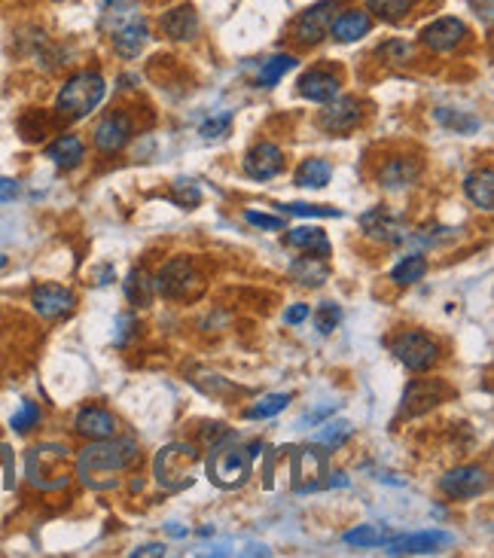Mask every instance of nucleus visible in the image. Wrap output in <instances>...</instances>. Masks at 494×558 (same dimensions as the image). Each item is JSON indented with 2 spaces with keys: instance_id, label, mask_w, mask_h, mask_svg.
Returning a JSON list of instances; mask_svg holds the SVG:
<instances>
[{
  "instance_id": "obj_41",
  "label": "nucleus",
  "mask_w": 494,
  "mask_h": 558,
  "mask_svg": "<svg viewBox=\"0 0 494 558\" xmlns=\"http://www.w3.org/2000/svg\"><path fill=\"white\" fill-rule=\"evenodd\" d=\"M339 324H342V308L336 306V302H324V306L315 312V330L321 333V336H330Z\"/></svg>"
},
{
  "instance_id": "obj_48",
  "label": "nucleus",
  "mask_w": 494,
  "mask_h": 558,
  "mask_svg": "<svg viewBox=\"0 0 494 558\" xmlns=\"http://www.w3.org/2000/svg\"><path fill=\"white\" fill-rule=\"evenodd\" d=\"M169 531H171V537H183V534H187V528H178V525H169Z\"/></svg>"
},
{
  "instance_id": "obj_24",
  "label": "nucleus",
  "mask_w": 494,
  "mask_h": 558,
  "mask_svg": "<svg viewBox=\"0 0 494 558\" xmlns=\"http://www.w3.org/2000/svg\"><path fill=\"white\" fill-rule=\"evenodd\" d=\"M299 95L315 105H326L339 95V77L326 74V70H308L299 77Z\"/></svg>"
},
{
  "instance_id": "obj_18",
  "label": "nucleus",
  "mask_w": 494,
  "mask_h": 558,
  "mask_svg": "<svg viewBox=\"0 0 494 558\" xmlns=\"http://www.w3.org/2000/svg\"><path fill=\"white\" fill-rule=\"evenodd\" d=\"M74 430L86 440H107V436H116V418L114 412L101 409V406H86V409L77 412L74 418Z\"/></svg>"
},
{
  "instance_id": "obj_14",
  "label": "nucleus",
  "mask_w": 494,
  "mask_h": 558,
  "mask_svg": "<svg viewBox=\"0 0 494 558\" xmlns=\"http://www.w3.org/2000/svg\"><path fill=\"white\" fill-rule=\"evenodd\" d=\"M455 544V537L445 531H418V534H409V537H394L388 540V553L390 555H430V553H440L443 546Z\"/></svg>"
},
{
  "instance_id": "obj_43",
  "label": "nucleus",
  "mask_w": 494,
  "mask_h": 558,
  "mask_svg": "<svg viewBox=\"0 0 494 558\" xmlns=\"http://www.w3.org/2000/svg\"><path fill=\"white\" fill-rule=\"evenodd\" d=\"M171 202H178L180 208H196L202 202V193L193 180H174V193H171Z\"/></svg>"
},
{
  "instance_id": "obj_13",
  "label": "nucleus",
  "mask_w": 494,
  "mask_h": 558,
  "mask_svg": "<svg viewBox=\"0 0 494 558\" xmlns=\"http://www.w3.org/2000/svg\"><path fill=\"white\" fill-rule=\"evenodd\" d=\"M242 169L251 180H272L284 171V153L275 143H257L242 159Z\"/></svg>"
},
{
  "instance_id": "obj_9",
  "label": "nucleus",
  "mask_w": 494,
  "mask_h": 558,
  "mask_svg": "<svg viewBox=\"0 0 494 558\" xmlns=\"http://www.w3.org/2000/svg\"><path fill=\"white\" fill-rule=\"evenodd\" d=\"M489 489V470L485 467H455L440 480V491L452 500H473Z\"/></svg>"
},
{
  "instance_id": "obj_46",
  "label": "nucleus",
  "mask_w": 494,
  "mask_h": 558,
  "mask_svg": "<svg viewBox=\"0 0 494 558\" xmlns=\"http://www.w3.org/2000/svg\"><path fill=\"white\" fill-rule=\"evenodd\" d=\"M15 196H19V180L0 178V202H13Z\"/></svg>"
},
{
  "instance_id": "obj_19",
  "label": "nucleus",
  "mask_w": 494,
  "mask_h": 558,
  "mask_svg": "<svg viewBox=\"0 0 494 558\" xmlns=\"http://www.w3.org/2000/svg\"><path fill=\"white\" fill-rule=\"evenodd\" d=\"M445 397V388L440 381H430V379H416L409 381L403 394V412L406 416H421V412L434 409L436 403H443Z\"/></svg>"
},
{
  "instance_id": "obj_35",
  "label": "nucleus",
  "mask_w": 494,
  "mask_h": 558,
  "mask_svg": "<svg viewBox=\"0 0 494 558\" xmlns=\"http://www.w3.org/2000/svg\"><path fill=\"white\" fill-rule=\"evenodd\" d=\"M290 400H293V394H269V397H262V400L253 403L251 409L244 412V418H247V421L275 418V416H281L287 406H290Z\"/></svg>"
},
{
  "instance_id": "obj_10",
  "label": "nucleus",
  "mask_w": 494,
  "mask_h": 558,
  "mask_svg": "<svg viewBox=\"0 0 494 558\" xmlns=\"http://www.w3.org/2000/svg\"><path fill=\"white\" fill-rule=\"evenodd\" d=\"M326 454L317 449V445H306V449H297L293 452V485H297L299 494H308V491H317L321 489V476H326Z\"/></svg>"
},
{
  "instance_id": "obj_32",
  "label": "nucleus",
  "mask_w": 494,
  "mask_h": 558,
  "mask_svg": "<svg viewBox=\"0 0 494 558\" xmlns=\"http://www.w3.org/2000/svg\"><path fill=\"white\" fill-rule=\"evenodd\" d=\"M293 68H297V59H293V55H272L269 61H262V68L257 74V86H262V89H272V86L281 83V77L290 74Z\"/></svg>"
},
{
  "instance_id": "obj_28",
  "label": "nucleus",
  "mask_w": 494,
  "mask_h": 558,
  "mask_svg": "<svg viewBox=\"0 0 494 558\" xmlns=\"http://www.w3.org/2000/svg\"><path fill=\"white\" fill-rule=\"evenodd\" d=\"M464 193L480 211H491L494 208V171L491 169L473 171L464 180Z\"/></svg>"
},
{
  "instance_id": "obj_8",
  "label": "nucleus",
  "mask_w": 494,
  "mask_h": 558,
  "mask_svg": "<svg viewBox=\"0 0 494 558\" xmlns=\"http://www.w3.org/2000/svg\"><path fill=\"white\" fill-rule=\"evenodd\" d=\"M339 0H317L315 6H308L306 13H299V19L293 22V40L302 46H315L330 34V22L336 19Z\"/></svg>"
},
{
  "instance_id": "obj_47",
  "label": "nucleus",
  "mask_w": 494,
  "mask_h": 558,
  "mask_svg": "<svg viewBox=\"0 0 494 558\" xmlns=\"http://www.w3.org/2000/svg\"><path fill=\"white\" fill-rule=\"evenodd\" d=\"M159 555H165V544H147L132 549V558H159Z\"/></svg>"
},
{
  "instance_id": "obj_30",
  "label": "nucleus",
  "mask_w": 494,
  "mask_h": 558,
  "mask_svg": "<svg viewBox=\"0 0 494 558\" xmlns=\"http://www.w3.org/2000/svg\"><path fill=\"white\" fill-rule=\"evenodd\" d=\"M330 178H333V169L326 159H306V162L297 169L293 183L302 189H324L326 183H330Z\"/></svg>"
},
{
  "instance_id": "obj_6",
  "label": "nucleus",
  "mask_w": 494,
  "mask_h": 558,
  "mask_svg": "<svg viewBox=\"0 0 494 558\" xmlns=\"http://www.w3.org/2000/svg\"><path fill=\"white\" fill-rule=\"evenodd\" d=\"M156 293H162L165 299H189L202 290V275L196 272L193 260L187 257H171L162 266V272L153 278Z\"/></svg>"
},
{
  "instance_id": "obj_4",
  "label": "nucleus",
  "mask_w": 494,
  "mask_h": 558,
  "mask_svg": "<svg viewBox=\"0 0 494 558\" xmlns=\"http://www.w3.org/2000/svg\"><path fill=\"white\" fill-rule=\"evenodd\" d=\"M196 467H198V452L189 443H169L153 461V476L159 482V489L165 491H183L189 489L196 480Z\"/></svg>"
},
{
  "instance_id": "obj_21",
  "label": "nucleus",
  "mask_w": 494,
  "mask_h": 558,
  "mask_svg": "<svg viewBox=\"0 0 494 558\" xmlns=\"http://www.w3.org/2000/svg\"><path fill=\"white\" fill-rule=\"evenodd\" d=\"M372 31V19L366 10H342L336 19L330 22V34L339 43H354V40L366 37Z\"/></svg>"
},
{
  "instance_id": "obj_22",
  "label": "nucleus",
  "mask_w": 494,
  "mask_h": 558,
  "mask_svg": "<svg viewBox=\"0 0 494 558\" xmlns=\"http://www.w3.org/2000/svg\"><path fill=\"white\" fill-rule=\"evenodd\" d=\"M284 244L293 247V251H302V253H312V257H333V244L326 238L324 229H315V226H299V229H290L284 235Z\"/></svg>"
},
{
  "instance_id": "obj_45",
  "label": "nucleus",
  "mask_w": 494,
  "mask_h": 558,
  "mask_svg": "<svg viewBox=\"0 0 494 558\" xmlns=\"http://www.w3.org/2000/svg\"><path fill=\"white\" fill-rule=\"evenodd\" d=\"M308 317V306L306 302H297V306H290L284 312V324H290V326H297V324H302Z\"/></svg>"
},
{
  "instance_id": "obj_17",
  "label": "nucleus",
  "mask_w": 494,
  "mask_h": 558,
  "mask_svg": "<svg viewBox=\"0 0 494 558\" xmlns=\"http://www.w3.org/2000/svg\"><path fill=\"white\" fill-rule=\"evenodd\" d=\"M95 147L101 150L105 156H114L119 150L129 143L132 138V123L125 119L123 114H114V116H105L98 125H95Z\"/></svg>"
},
{
  "instance_id": "obj_31",
  "label": "nucleus",
  "mask_w": 494,
  "mask_h": 558,
  "mask_svg": "<svg viewBox=\"0 0 494 558\" xmlns=\"http://www.w3.org/2000/svg\"><path fill=\"white\" fill-rule=\"evenodd\" d=\"M427 275V260L421 253H409L390 269V281L400 284V287H409V284H418L421 278Z\"/></svg>"
},
{
  "instance_id": "obj_26",
  "label": "nucleus",
  "mask_w": 494,
  "mask_h": 558,
  "mask_svg": "<svg viewBox=\"0 0 494 558\" xmlns=\"http://www.w3.org/2000/svg\"><path fill=\"white\" fill-rule=\"evenodd\" d=\"M46 159H50L52 165H59V169L70 171V169H77V165H83L86 147L77 134H61V138H55L50 147H46Z\"/></svg>"
},
{
  "instance_id": "obj_29",
  "label": "nucleus",
  "mask_w": 494,
  "mask_h": 558,
  "mask_svg": "<svg viewBox=\"0 0 494 558\" xmlns=\"http://www.w3.org/2000/svg\"><path fill=\"white\" fill-rule=\"evenodd\" d=\"M134 19H141L138 0H101V22H105L107 34Z\"/></svg>"
},
{
  "instance_id": "obj_12",
  "label": "nucleus",
  "mask_w": 494,
  "mask_h": 558,
  "mask_svg": "<svg viewBox=\"0 0 494 558\" xmlns=\"http://www.w3.org/2000/svg\"><path fill=\"white\" fill-rule=\"evenodd\" d=\"M357 123H361V105H357V98H339L336 95L317 114V125L326 134H348L357 129Z\"/></svg>"
},
{
  "instance_id": "obj_1",
  "label": "nucleus",
  "mask_w": 494,
  "mask_h": 558,
  "mask_svg": "<svg viewBox=\"0 0 494 558\" xmlns=\"http://www.w3.org/2000/svg\"><path fill=\"white\" fill-rule=\"evenodd\" d=\"M138 443L134 440H116V436H107V440H92L79 452L77 458V476L86 489L105 491V489H116L119 473H125L134 461H138Z\"/></svg>"
},
{
  "instance_id": "obj_37",
  "label": "nucleus",
  "mask_w": 494,
  "mask_h": 558,
  "mask_svg": "<svg viewBox=\"0 0 494 558\" xmlns=\"http://www.w3.org/2000/svg\"><path fill=\"white\" fill-rule=\"evenodd\" d=\"M342 540H345L348 546H357V549H372V546H385L390 540V534L379 531L376 525H357V528L348 531Z\"/></svg>"
},
{
  "instance_id": "obj_15",
  "label": "nucleus",
  "mask_w": 494,
  "mask_h": 558,
  "mask_svg": "<svg viewBox=\"0 0 494 558\" xmlns=\"http://www.w3.org/2000/svg\"><path fill=\"white\" fill-rule=\"evenodd\" d=\"M361 226H363V233L370 235V238H376V242H385V244H403L406 242V226H403V220L397 217L394 211L390 208H372V211H366L363 217H361Z\"/></svg>"
},
{
  "instance_id": "obj_34",
  "label": "nucleus",
  "mask_w": 494,
  "mask_h": 558,
  "mask_svg": "<svg viewBox=\"0 0 494 558\" xmlns=\"http://www.w3.org/2000/svg\"><path fill=\"white\" fill-rule=\"evenodd\" d=\"M153 278H150L143 269H134V272H129V278H125V297H129L132 306H150L153 302Z\"/></svg>"
},
{
  "instance_id": "obj_44",
  "label": "nucleus",
  "mask_w": 494,
  "mask_h": 558,
  "mask_svg": "<svg viewBox=\"0 0 494 558\" xmlns=\"http://www.w3.org/2000/svg\"><path fill=\"white\" fill-rule=\"evenodd\" d=\"M244 220L257 229H266V233H281L284 229V217H272V214H262V211H253V208L244 211Z\"/></svg>"
},
{
  "instance_id": "obj_40",
  "label": "nucleus",
  "mask_w": 494,
  "mask_h": 558,
  "mask_svg": "<svg viewBox=\"0 0 494 558\" xmlns=\"http://www.w3.org/2000/svg\"><path fill=\"white\" fill-rule=\"evenodd\" d=\"M284 214H293V217H342L339 208H330V205H308V202H290V205H278Z\"/></svg>"
},
{
  "instance_id": "obj_11",
  "label": "nucleus",
  "mask_w": 494,
  "mask_h": 558,
  "mask_svg": "<svg viewBox=\"0 0 494 558\" xmlns=\"http://www.w3.org/2000/svg\"><path fill=\"white\" fill-rule=\"evenodd\" d=\"M31 306H34V312L43 317V321H59V317L74 312L77 297L61 284H40L34 287V293H31Z\"/></svg>"
},
{
  "instance_id": "obj_42",
  "label": "nucleus",
  "mask_w": 494,
  "mask_h": 558,
  "mask_svg": "<svg viewBox=\"0 0 494 558\" xmlns=\"http://www.w3.org/2000/svg\"><path fill=\"white\" fill-rule=\"evenodd\" d=\"M229 129H233V110H223V114L211 116L208 123L198 129V134H202L205 141H220V138H226Z\"/></svg>"
},
{
  "instance_id": "obj_20",
  "label": "nucleus",
  "mask_w": 494,
  "mask_h": 558,
  "mask_svg": "<svg viewBox=\"0 0 494 558\" xmlns=\"http://www.w3.org/2000/svg\"><path fill=\"white\" fill-rule=\"evenodd\" d=\"M150 40V31H147V22L134 19V22H125V25H119L116 31H110V43H114L116 55H123V59H138L141 50L147 46Z\"/></svg>"
},
{
  "instance_id": "obj_5",
  "label": "nucleus",
  "mask_w": 494,
  "mask_h": 558,
  "mask_svg": "<svg viewBox=\"0 0 494 558\" xmlns=\"http://www.w3.org/2000/svg\"><path fill=\"white\" fill-rule=\"evenodd\" d=\"M65 458H68L65 445H52V443L34 445V449L28 452V482L37 485V489H43V491L65 489L68 473L61 470Z\"/></svg>"
},
{
  "instance_id": "obj_33",
  "label": "nucleus",
  "mask_w": 494,
  "mask_h": 558,
  "mask_svg": "<svg viewBox=\"0 0 494 558\" xmlns=\"http://www.w3.org/2000/svg\"><path fill=\"white\" fill-rule=\"evenodd\" d=\"M434 119L440 125H445L449 132H455V134H473V132H480L482 129V123L476 116H470L464 114V110H449V107H440V110H434Z\"/></svg>"
},
{
  "instance_id": "obj_7",
  "label": "nucleus",
  "mask_w": 494,
  "mask_h": 558,
  "mask_svg": "<svg viewBox=\"0 0 494 558\" xmlns=\"http://www.w3.org/2000/svg\"><path fill=\"white\" fill-rule=\"evenodd\" d=\"M390 354H394L397 361L406 366V370L425 372V370H430V366L436 363V357H440V348H436V342L430 339L427 333L406 330L394 342H390Z\"/></svg>"
},
{
  "instance_id": "obj_2",
  "label": "nucleus",
  "mask_w": 494,
  "mask_h": 558,
  "mask_svg": "<svg viewBox=\"0 0 494 558\" xmlns=\"http://www.w3.org/2000/svg\"><path fill=\"white\" fill-rule=\"evenodd\" d=\"M105 92H107L105 77L95 74V70H79V74L68 77L65 86L59 89L55 110L65 119H83L105 101Z\"/></svg>"
},
{
  "instance_id": "obj_36",
  "label": "nucleus",
  "mask_w": 494,
  "mask_h": 558,
  "mask_svg": "<svg viewBox=\"0 0 494 558\" xmlns=\"http://www.w3.org/2000/svg\"><path fill=\"white\" fill-rule=\"evenodd\" d=\"M416 0H366V13H372L379 22H400L409 15Z\"/></svg>"
},
{
  "instance_id": "obj_27",
  "label": "nucleus",
  "mask_w": 494,
  "mask_h": 558,
  "mask_svg": "<svg viewBox=\"0 0 494 558\" xmlns=\"http://www.w3.org/2000/svg\"><path fill=\"white\" fill-rule=\"evenodd\" d=\"M290 278L302 287H321L324 281H330V262L306 253V257L290 262Z\"/></svg>"
},
{
  "instance_id": "obj_49",
  "label": "nucleus",
  "mask_w": 494,
  "mask_h": 558,
  "mask_svg": "<svg viewBox=\"0 0 494 558\" xmlns=\"http://www.w3.org/2000/svg\"><path fill=\"white\" fill-rule=\"evenodd\" d=\"M6 266V257H0V269H4Z\"/></svg>"
},
{
  "instance_id": "obj_16",
  "label": "nucleus",
  "mask_w": 494,
  "mask_h": 558,
  "mask_svg": "<svg viewBox=\"0 0 494 558\" xmlns=\"http://www.w3.org/2000/svg\"><path fill=\"white\" fill-rule=\"evenodd\" d=\"M464 37H467L464 22L452 19V15H443V19L430 22V25H425V31H421V43L434 52H452Z\"/></svg>"
},
{
  "instance_id": "obj_3",
  "label": "nucleus",
  "mask_w": 494,
  "mask_h": 558,
  "mask_svg": "<svg viewBox=\"0 0 494 558\" xmlns=\"http://www.w3.org/2000/svg\"><path fill=\"white\" fill-rule=\"evenodd\" d=\"M253 470V458L247 454V449L235 445L233 440H223L217 445H211V454L205 461V473L208 480L217 485V489H242V485L251 480Z\"/></svg>"
},
{
  "instance_id": "obj_23",
  "label": "nucleus",
  "mask_w": 494,
  "mask_h": 558,
  "mask_svg": "<svg viewBox=\"0 0 494 558\" xmlns=\"http://www.w3.org/2000/svg\"><path fill=\"white\" fill-rule=\"evenodd\" d=\"M159 25H162L165 37H171V40H196L198 37V15L189 4H180V6H174V10L162 13Z\"/></svg>"
},
{
  "instance_id": "obj_25",
  "label": "nucleus",
  "mask_w": 494,
  "mask_h": 558,
  "mask_svg": "<svg viewBox=\"0 0 494 558\" xmlns=\"http://www.w3.org/2000/svg\"><path fill=\"white\" fill-rule=\"evenodd\" d=\"M418 174H421V165L416 159L394 156L379 169V183L388 189H403V187H409V183H416Z\"/></svg>"
},
{
  "instance_id": "obj_38",
  "label": "nucleus",
  "mask_w": 494,
  "mask_h": 558,
  "mask_svg": "<svg viewBox=\"0 0 494 558\" xmlns=\"http://www.w3.org/2000/svg\"><path fill=\"white\" fill-rule=\"evenodd\" d=\"M354 436V427L348 425V421H330V425H324L321 434L315 436V445H326V449H342L348 440Z\"/></svg>"
},
{
  "instance_id": "obj_39",
  "label": "nucleus",
  "mask_w": 494,
  "mask_h": 558,
  "mask_svg": "<svg viewBox=\"0 0 494 558\" xmlns=\"http://www.w3.org/2000/svg\"><path fill=\"white\" fill-rule=\"evenodd\" d=\"M40 418H43V412H40V406L37 403H31L25 400L19 406V412L10 418V427L15 430V434H28L31 427H37L40 425Z\"/></svg>"
}]
</instances>
